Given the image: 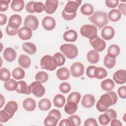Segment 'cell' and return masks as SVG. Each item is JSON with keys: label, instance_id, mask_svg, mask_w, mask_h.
<instances>
[{"label": "cell", "instance_id": "cell-19", "mask_svg": "<svg viewBox=\"0 0 126 126\" xmlns=\"http://www.w3.org/2000/svg\"><path fill=\"white\" fill-rule=\"evenodd\" d=\"M4 59L8 62H13L16 58V51L11 47L5 48L3 53Z\"/></svg>", "mask_w": 126, "mask_h": 126}, {"label": "cell", "instance_id": "cell-49", "mask_svg": "<svg viewBox=\"0 0 126 126\" xmlns=\"http://www.w3.org/2000/svg\"><path fill=\"white\" fill-rule=\"evenodd\" d=\"M96 66L93 65H89L86 69V74L87 75L91 78H94V73Z\"/></svg>", "mask_w": 126, "mask_h": 126}, {"label": "cell", "instance_id": "cell-45", "mask_svg": "<svg viewBox=\"0 0 126 126\" xmlns=\"http://www.w3.org/2000/svg\"><path fill=\"white\" fill-rule=\"evenodd\" d=\"M53 57L56 60L57 62L58 66H60L64 64L65 62V58L64 56L63 55V54H62L61 53L58 52L54 55Z\"/></svg>", "mask_w": 126, "mask_h": 126}, {"label": "cell", "instance_id": "cell-41", "mask_svg": "<svg viewBox=\"0 0 126 126\" xmlns=\"http://www.w3.org/2000/svg\"><path fill=\"white\" fill-rule=\"evenodd\" d=\"M35 79L37 81L41 83L46 82L48 79V74L44 71H39L37 72L35 76Z\"/></svg>", "mask_w": 126, "mask_h": 126}, {"label": "cell", "instance_id": "cell-28", "mask_svg": "<svg viewBox=\"0 0 126 126\" xmlns=\"http://www.w3.org/2000/svg\"><path fill=\"white\" fill-rule=\"evenodd\" d=\"M122 14L120 11L117 9L111 10L108 14V18L109 20L112 22L118 21L121 18Z\"/></svg>", "mask_w": 126, "mask_h": 126}, {"label": "cell", "instance_id": "cell-42", "mask_svg": "<svg viewBox=\"0 0 126 126\" xmlns=\"http://www.w3.org/2000/svg\"><path fill=\"white\" fill-rule=\"evenodd\" d=\"M81 95L78 92H72L67 97V102L71 101L78 104L80 100Z\"/></svg>", "mask_w": 126, "mask_h": 126}, {"label": "cell", "instance_id": "cell-53", "mask_svg": "<svg viewBox=\"0 0 126 126\" xmlns=\"http://www.w3.org/2000/svg\"><path fill=\"white\" fill-rule=\"evenodd\" d=\"M5 31L6 33L10 36L15 35L18 32V29H15L10 27L9 25H7L5 29Z\"/></svg>", "mask_w": 126, "mask_h": 126}, {"label": "cell", "instance_id": "cell-57", "mask_svg": "<svg viewBox=\"0 0 126 126\" xmlns=\"http://www.w3.org/2000/svg\"><path fill=\"white\" fill-rule=\"evenodd\" d=\"M48 115L55 116L56 118L58 119V120H59L61 118V112L58 110H57V109H53V110H51L49 112Z\"/></svg>", "mask_w": 126, "mask_h": 126}, {"label": "cell", "instance_id": "cell-38", "mask_svg": "<svg viewBox=\"0 0 126 126\" xmlns=\"http://www.w3.org/2000/svg\"><path fill=\"white\" fill-rule=\"evenodd\" d=\"M107 75V71L102 67H96L94 73V77L98 79H101L106 77Z\"/></svg>", "mask_w": 126, "mask_h": 126}, {"label": "cell", "instance_id": "cell-35", "mask_svg": "<svg viewBox=\"0 0 126 126\" xmlns=\"http://www.w3.org/2000/svg\"><path fill=\"white\" fill-rule=\"evenodd\" d=\"M4 87L8 91L16 90L17 87V82H16V81L13 79H9L4 83Z\"/></svg>", "mask_w": 126, "mask_h": 126}, {"label": "cell", "instance_id": "cell-10", "mask_svg": "<svg viewBox=\"0 0 126 126\" xmlns=\"http://www.w3.org/2000/svg\"><path fill=\"white\" fill-rule=\"evenodd\" d=\"M81 0H68L65 5L64 11L68 14H73L76 12V11L81 4Z\"/></svg>", "mask_w": 126, "mask_h": 126}, {"label": "cell", "instance_id": "cell-40", "mask_svg": "<svg viewBox=\"0 0 126 126\" xmlns=\"http://www.w3.org/2000/svg\"><path fill=\"white\" fill-rule=\"evenodd\" d=\"M104 65L108 68H112L116 64V59L109 56L107 54L105 56L103 61Z\"/></svg>", "mask_w": 126, "mask_h": 126}, {"label": "cell", "instance_id": "cell-27", "mask_svg": "<svg viewBox=\"0 0 126 126\" xmlns=\"http://www.w3.org/2000/svg\"><path fill=\"white\" fill-rule=\"evenodd\" d=\"M18 109V104L15 101H9L5 105L4 110L9 114H14L15 112L17 111Z\"/></svg>", "mask_w": 126, "mask_h": 126}, {"label": "cell", "instance_id": "cell-18", "mask_svg": "<svg viewBox=\"0 0 126 126\" xmlns=\"http://www.w3.org/2000/svg\"><path fill=\"white\" fill-rule=\"evenodd\" d=\"M22 17L20 15L14 14L9 18L8 25L13 29H18L22 23Z\"/></svg>", "mask_w": 126, "mask_h": 126}, {"label": "cell", "instance_id": "cell-33", "mask_svg": "<svg viewBox=\"0 0 126 126\" xmlns=\"http://www.w3.org/2000/svg\"><path fill=\"white\" fill-rule=\"evenodd\" d=\"M65 103V98L63 95L61 94H58L54 96L53 99V103L56 107L61 108L63 106Z\"/></svg>", "mask_w": 126, "mask_h": 126}, {"label": "cell", "instance_id": "cell-51", "mask_svg": "<svg viewBox=\"0 0 126 126\" xmlns=\"http://www.w3.org/2000/svg\"><path fill=\"white\" fill-rule=\"evenodd\" d=\"M105 112V113L108 115V116L109 117L111 121L113 119H116L117 117L116 112L112 109H108Z\"/></svg>", "mask_w": 126, "mask_h": 126}, {"label": "cell", "instance_id": "cell-59", "mask_svg": "<svg viewBox=\"0 0 126 126\" xmlns=\"http://www.w3.org/2000/svg\"><path fill=\"white\" fill-rule=\"evenodd\" d=\"M7 21V17L5 14H0V25L1 26L6 24Z\"/></svg>", "mask_w": 126, "mask_h": 126}, {"label": "cell", "instance_id": "cell-29", "mask_svg": "<svg viewBox=\"0 0 126 126\" xmlns=\"http://www.w3.org/2000/svg\"><path fill=\"white\" fill-rule=\"evenodd\" d=\"M120 52V48L116 44L111 45L107 50V55L111 58H116Z\"/></svg>", "mask_w": 126, "mask_h": 126}, {"label": "cell", "instance_id": "cell-37", "mask_svg": "<svg viewBox=\"0 0 126 126\" xmlns=\"http://www.w3.org/2000/svg\"><path fill=\"white\" fill-rule=\"evenodd\" d=\"M12 75L14 78L16 80L23 79L25 75L24 70L21 67H16L13 69L12 72Z\"/></svg>", "mask_w": 126, "mask_h": 126}, {"label": "cell", "instance_id": "cell-47", "mask_svg": "<svg viewBox=\"0 0 126 126\" xmlns=\"http://www.w3.org/2000/svg\"><path fill=\"white\" fill-rule=\"evenodd\" d=\"M98 121L101 125L106 126L110 123L111 120L108 115L104 113L98 117Z\"/></svg>", "mask_w": 126, "mask_h": 126}, {"label": "cell", "instance_id": "cell-21", "mask_svg": "<svg viewBox=\"0 0 126 126\" xmlns=\"http://www.w3.org/2000/svg\"><path fill=\"white\" fill-rule=\"evenodd\" d=\"M23 107L27 111H32L36 108V102L32 98H27L23 102Z\"/></svg>", "mask_w": 126, "mask_h": 126}, {"label": "cell", "instance_id": "cell-55", "mask_svg": "<svg viewBox=\"0 0 126 126\" xmlns=\"http://www.w3.org/2000/svg\"><path fill=\"white\" fill-rule=\"evenodd\" d=\"M84 125V126H97L98 124L94 119L91 118H88L85 121Z\"/></svg>", "mask_w": 126, "mask_h": 126}, {"label": "cell", "instance_id": "cell-50", "mask_svg": "<svg viewBox=\"0 0 126 126\" xmlns=\"http://www.w3.org/2000/svg\"><path fill=\"white\" fill-rule=\"evenodd\" d=\"M76 12L73 13V14H68L66 13L64 10H63L62 11V16L64 18V20H67V21H70L73 20L74 18H75V17L76 16Z\"/></svg>", "mask_w": 126, "mask_h": 126}, {"label": "cell", "instance_id": "cell-5", "mask_svg": "<svg viewBox=\"0 0 126 126\" xmlns=\"http://www.w3.org/2000/svg\"><path fill=\"white\" fill-rule=\"evenodd\" d=\"M80 33L82 36L90 39L97 35V30L94 25L87 24L83 26L81 28Z\"/></svg>", "mask_w": 126, "mask_h": 126}, {"label": "cell", "instance_id": "cell-15", "mask_svg": "<svg viewBox=\"0 0 126 126\" xmlns=\"http://www.w3.org/2000/svg\"><path fill=\"white\" fill-rule=\"evenodd\" d=\"M115 35L114 29L110 26L104 27L101 32V35L103 39L106 40H109L113 38Z\"/></svg>", "mask_w": 126, "mask_h": 126}, {"label": "cell", "instance_id": "cell-14", "mask_svg": "<svg viewBox=\"0 0 126 126\" xmlns=\"http://www.w3.org/2000/svg\"><path fill=\"white\" fill-rule=\"evenodd\" d=\"M42 25L44 29L47 31H51L55 28V20L50 16L45 17L42 21Z\"/></svg>", "mask_w": 126, "mask_h": 126}, {"label": "cell", "instance_id": "cell-20", "mask_svg": "<svg viewBox=\"0 0 126 126\" xmlns=\"http://www.w3.org/2000/svg\"><path fill=\"white\" fill-rule=\"evenodd\" d=\"M16 91L18 93L26 94H30L31 93L30 86H27L26 83L24 81L17 82V87L16 89Z\"/></svg>", "mask_w": 126, "mask_h": 126}, {"label": "cell", "instance_id": "cell-56", "mask_svg": "<svg viewBox=\"0 0 126 126\" xmlns=\"http://www.w3.org/2000/svg\"><path fill=\"white\" fill-rule=\"evenodd\" d=\"M10 2V0H0V12H3L6 11L8 7V4Z\"/></svg>", "mask_w": 126, "mask_h": 126}, {"label": "cell", "instance_id": "cell-48", "mask_svg": "<svg viewBox=\"0 0 126 126\" xmlns=\"http://www.w3.org/2000/svg\"><path fill=\"white\" fill-rule=\"evenodd\" d=\"M59 89L62 93L67 94L71 90V86L69 83L67 82H63L60 85Z\"/></svg>", "mask_w": 126, "mask_h": 126}, {"label": "cell", "instance_id": "cell-36", "mask_svg": "<svg viewBox=\"0 0 126 126\" xmlns=\"http://www.w3.org/2000/svg\"><path fill=\"white\" fill-rule=\"evenodd\" d=\"M81 13L85 15H91L94 12V9L93 5L90 3H84L80 8Z\"/></svg>", "mask_w": 126, "mask_h": 126}, {"label": "cell", "instance_id": "cell-61", "mask_svg": "<svg viewBox=\"0 0 126 126\" xmlns=\"http://www.w3.org/2000/svg\"><path fill=\"white\" fill-rule=\"evenodd\" d=\"M111 121H112L110 124V125L111 126H122V124L121 123V121L118 120H117L116 119H113Z\"/></svg>", "mask_w": 126, "mask_h": 126}, {"label": "cell", "instance_id": "cell-23", "mask_svg": "<svg viewBox=\"0 0 126 126\" xmlns=\"http://www.w3.org/2000/svg\"><path fill=\"white\" fill-rule=\"evenodd\" d=\"M18 61L19 65L24 68H28L31 65V59L29 56L26 55H20L18 58Z\"/></svg>", "mask_w": 126, "mask_h": 126}, {"label": "cell", "instance_id": "cell-32", "mask_svg": "<svg viewBox=\"0 0 126 126\" xmlns=\"http://www.w3.org/2000/svg\"><path fill=\"white\" fill-rule=\"evenodd\" d=\"M115 87L113 81L110 79H107L103 80L101 83V88L105 91H112Z\"/></svg>", "mask_w": 126, "mask_h": 126}, {"label": "cell", "instance_id": "cell-31", "mask_svg": "<svg viewBox=\"0 0 126 126\" xmlns=\"http://www.w3.org/2000/svg\"><path fill=\"white\" fill-rule=\"evenodd\" d=\"M77 108L78 106L77 103L69 101L67 102V103L65 104L64 110L66 113L71 115L74 114L77 110Z\"/></svg>", "mask_w": 126, "mask_h": 126}, {"label": "cell", "instance_id": "cell-11", "mask_svg": "<svg viewBox=\"0 0 126 126\" xmlns=\"http://www.w3.org/2000/svg\"><path fill=\"white\" fill-rule=\"evenodd\" d=\"M24 24L25 26L30 28L32 30L34 31L37 29L39 23L37 18L35 16L29 15L25 18Z\"/></svg>", "mask_w": 126, "mask_h": 126}, {"label": "cell", "instance_id": "cell-34", "mask_svg": "<svg viewBox=\"0 0 126 126\" xmlns=\"http://www.w3.org/2000/svg\"><path fill=\"white\" fill-rule=\"evenodd\" d=\"M38 106L41 110L46 111L50 109L51 107V102L49 99L44 98L39 100Z\"/></svg>", "mask_w": 126, "mask_h": 126}, {"label": "cell", "instance_id": "cell-12", "mask_svg": "<svg viewBox=\"0 0 126 126\" xmlns=\"http://www.w3.org/2000/svg\"><path fill=\"white\" fill-rule=\"evenodd\" d=\"M59 4V1L57 0H47L45 4V11L49 14L54 13L57 10Z\"/></svg>", "mask_w": 126, "mask_h": 126}, {"label": "cell", "instance_id": "cell-13", "mask_svg": "<svg viewBox=\"0 0 126 126\" xmlns=\"http://www.w3.org/2000/svg\"><path fill=\"white\" fill-rule=\"evenodd\" d=\"M113 78L118 84H123L126 82V71L125 69L117 70L113 75Z\"/></svg>", "mask_w": 126, "mask_h": 126}, {"label": "cell", "instance_id": "cell-58", "mask_svg": "<svg viewBox=\"0 0 126 126\" xmlns=\"http://www.w3.org/2000/svg\"><path fill=\"white\" fill-rule=\"evenodd\" d=\"M60 126H72L71 123L70 122L68 119H63L59 123Z\"/></svg>", "mask_w": 126, "mask_h": 126}, {"label": "cell", "instance_id": "cell-30", "mask_svg": "<svg viewBox=\"0 0 126 126\" xmlns=\"http://www.w3.org/2000/svg\"><path fill=\"white\" fill-rule=\"evenodd\" d=\"M24 1L23 0H13L10 4L12 9L16 12L22 11L24 8Z\"/></svg>", "mask_w": 126, "mask_h": 126}, {"label": "cell", "instance_id": "cell-17", "mask_svg": "<svg viewBox=\"0 0 126 126\" xmlns=\"http://www.w3.org/2000/svg\"><path fill=\"white\" fill-rule=\"evenodd\" d=\"M95 103V98L94 96L91 94H87L83 96L81 100L82 106L87 108H89L93 106Z\"/></svg>", "mask_w": 126, "mask_h": 126}, {"label": "cell", "instance_id": "cell-4", "mask_svg": "<svg viewBox=\"0 0 126 126\" xmlns=\"http://www.w3.org/2000/svg\"><path fill=\"white\" fill-rule=\"evenodd\" d=\"M60 49L61 52L63 53L68 59H74L78 55V48L74 44H64L60 46Z\"/></svg>", "mask_w": 126, "mask_h": 126}, {"label": "cell", "instance_id": "cell-1", "mask_svg": "<svg viewBox=\"0 0 126 126\" xmlns=\"http://www.w3.org/2000/svg\"><path fill=\"white\" fill-rule=\"evenodd\" d=\"M117 100L118 96L116 93L110 91L100 96L96 103V107L99 111L105 112L109 106L115 104Z\"/></svg>", "mask_w": 126, "mask_h": 126}, {"label": "cell", "instance_id": "cell-3", "mask_svg": "<svg viewBox=\"0 0 126 126\" xmlns=\"http://www.w3.org/2000/svg\"><path fill=\"white\" fill-rule=\"evenodd\" d=\"M40 65L42 69L52 71L57 68L58 64L56 60L53 57L47 55L41 59Z\"/></svg>", "mask_w": 126, "mask_h": 126}, {"label": "cell", "instance_id": "cell-6", "mask_svg": "<svg viewBox=\"0 0 126 126\" xmlns=\"http://www.w3.org/2000/svg\"><path fill=\"white\" fill-rule=\"evenodd\" d=\"M26 10L30 13H41L45 10V5L42 2L29 1L26 5Z\"/></svg>", "mask_w": 126, "mask_h": 126}, {"label": "cell", "instance_id": "cell-7", "mask_svg": "<svg viewBox=\"0 0 126 126\" xmlns=\"http://www.w3.org/2000/svg\"><path fill=\"white\" fill-rule=\"evenodd\" d=\"M29 86L31 92L36 97H40L44 94L45 93V88L40 82H33Z\"/></svg>", "mask_w": 126, "mask_h": 126}, {"label": "cell", "instance_id": "cell-39", "mask_svg": "<svg viewBox=\"0 0 126 126\" xmlns=\"http://www.w3.org/2000/svg\"><path fill=\"white\" fill-rule=\"evenodd\" d=\"M58 121L55 116L48 115L44 119V124L46 126H55L57 125Z\"/></svg>", "mask_w": 126, "mask_h": 126}, {"label": "cell", "instance_id": "cell-46", "mask_svg": "<svg viewBox=\"0 0 126 126\" xmlns=\"http://www.w3.org/2000/svg\"><path fill=\"white\" fill-rule=\"evenodd\" d=\"M68 119L71 123L72 126H79L81 125L80 118L76 115H72L68 117Z\"/></svg>", "mask_w": 126, "mask_h": 126}, {"label": "cell", "instance_id": "cell-60", "mask_svg": "<svg viewBox=\"0 0 126 126\" xmlns=\"http://www.w3.org/2000/svg\"><path fill=\"white\" fill-rule=\"evenodd\" d=\"M119 10L121 11V12H122V13L126 15V3H120L118 7Z\"/></svg>", "mask_w": 126, "mask_h": 126}, {"label": "cell", "instance_id": "cell-62", "mask_svg": "<svg viewBox=\"0 0 126 126\" xmlns=\"http://www.w3.org/2000/svg\"><path fill=\"white\" fill-rule=\"evenodd\" d=\"M0 108H2L3 105H4V103H5V100H4V98L3 96V95L2 94H0Z\"/></svg>", "mask_w": 126, "mask_h": 126}, {"label": "cell", "instance_id": "cell-9", "mask_svg": "<svg viewBox=\"0 0 126 126\" xmlns=\"http://www.w3.org/2000/svg\"><path fill=\"white\" fill-rule=\"evenodd\" d=\"M70 71L72 76L76 78L80 77L83 75L84 72V65L80 62H75L71 65Z\"/></svg>", "mask_w": 126, "mask_h": 126}, {"label": "cell", "instance_id": "cell-2", "mask_svg": "<svg viewBox=\"0 0 126 126\" xmlns=\"http://www.w3.org/2000/svg\"><path fill=\"white\" fill-rule=\"evenodd\" d=\"M88 19L99 29L108 23L107 13L102 11H96L92 16L88 17Z\"/></svg>", "mask_w": 126, "mask_h": 126}, {"label": "cell", "instance_id": "cell-22", "mask_svg": "<svg viewBox=\"0 0 126 126\" xmlns=\"http://www.w3.org/2000/svg\"><path fill=\"white\" fill-rule=\"evenodd\" d=\"M77 33L73 30H70L65 32L63 35V38L66 41L74 42L77 39Z\"/></svg>", "mask_w": 126, "mask_h": 126}, {"label": "cell", "instance_id": "cell-24", "mask_svg": "<svg viewBox=\"0 0 126 126\" xmlns=\"http://www.w3.org/2000/svg\"><path fill=\"white\" fill-rule=\"evenodd\" d=\"M56 75L58 79L61 80H65L69 78L70 73L68 69L64 67H62L58 69Z\"/></svg>", "mask_w": 126, "mask_h": 126}, {"label": "cell", "instance_id": "cell-8", "mask_svg": "<svg viewBox=\"0 0 126 126\" xmlns=\"http://www.w3.org/2000/svg\"><path fill=\"white\" fill-rule=\"evenodd\" d=\"M89 41L94 50L97 52H101L105 48V42L97 35L90 38Z\"/></svg>", "mask_w": 126, "mask_h": 126}, {"label": "cell", "instance_id": "cell-43", "mask_svg": "<svg viewBox=\"0 0 126 126\" xmlns=\"http://www.w3.org/2000/svg\"><path fill=\"white\" fill-rule=\"evenodd\" d=\"M14 116L13 114H11L7 112L4 109L0 111V122L1 123H6L10 119L12 118Z\"/></svg>", "mask_w": 126, "mask_h": 126}, {"label": "cell", "instance_id": "cell-25", "mask_svg": "<svg viewBox=\"0 0 126 126\" xmlns=\"http://www.w3.org/2000/svg\"><path fill=\"white\" fill-rule=\"evenodd\" d=\"M87 60L91 63H96L99 59V56L98 52L94 50L89 51L87 55Z\"/></svg>", "mask_w": 126, "mask_h": 126}, {"label": "cell", "instance_id": "cell-26", "mask_svg": "<svg viewBox=\"0 0 126 126\" xmlns=\"http://www.w3.org/2000/svg\"><path fill=\"white\" fill-rule=\"evenodd\" d=\"M23 50L30 55H33L36 51V46L31 42H25L22 44Z\"/></svg>", "mask_w": 126, "mask_h": 126}, {"label": "cell", "instance_id": "cell-44", "mask_svg": "<svg viewBox=\"0 0 126 126\" xmlns=\"http://www.w3.org/2000/svg\"><path fill=\"white\" fill-rule=\"evenodd\" d=\"M10 77V73L8 69L6 68H1L0 69V79L1 81H5Z\"/></svg>", "mask_w": 126, "mask_h": 126}, {"label": "cell", "instance_id": "cell-16", "mask_svg": "<svg viewBox=\"0 0 126 126\" xmlns=\"http://www.w3.org/2000/svg\"><path fill=\"white\" fill-rule=\"evenodd\" d=\"M18 34L21 39L24 40H28L32 36V30L30 28L24 26L18 30Z\"/></svg>", "mask_w": 126, "mask_h": 126}, {"label": "cell", "instance_id": "cell-52", "mask_svg": "<svg viewBox=\"0 0 126 126\" xmlns=\"http://www.w3.org/2000/svg\"><path fill=\"white\" fill-rule=\"evenodd\" d=\"M105 4L106 6L109 8H115L118 5V0H106Z\"/></svg>", "mask_w": 126, "mask_h": 126}, {"label": "cell", "instance_id": "cell-54", "mask_svg": "<svg viewBox=\"0 0 126 126\" xmlns=\"http://www.w3.org/2000/svg\"><path fill=\"white\" fill-rule=\"evenodd\" d=\"M118 93L119 96L123 99L126 98V86H123L120 87L118 90Z\"/></svg>", "mask_w": 126, "mask_h": 126}]
</instances>
